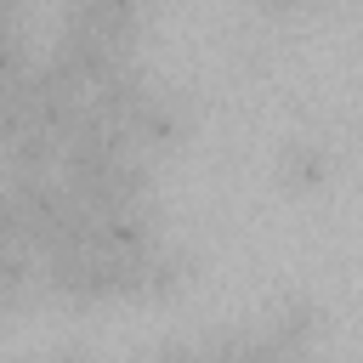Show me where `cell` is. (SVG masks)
I'll return each instance as SVG.
<instances>
[{"mask_svg":"<svg viewBox=\"0 0 363 363\" xmlns=\"http://www.w3.org/2000/svg\"><path fill=\"white\" fill-rule=\"evenodd\" d=\"M125 136H130V153H136V159L159 164V159H170V153L187 147V136H193V108H187L170 85H159V91L130 113Z\"/></svg>","mask_w":363,"mask_h":363,"instance_id":"1","label":"cell"},{"mask_svg":"<svg viewBox=\"0 0 363 363\" xmlns=\"http://www.w3.org/2000/svg\"><path fill=\"white\" fill-rule=\"evenodd\" d=\"M153 11H159V0H62L57 28H74V34H91V40L136 51L147 23H153Z\"/></svg>","mask_w":363,"mask_h":363,"instance_id":"2","label":"cell"},{"mask_svg":"<svg viewBox=\"0 0 363 363\" xmlns=\"http://www.w3.org/2000/svg\"><path fill=\"white\" fill-rule=\"evenodd\" d=\"M261 335H267L272 346L306 357V352L323 346V335H329V312H323V301H312V295H278V301L261 312Z\"/></svg>","mask_w":363,"mask_h":363,"instance_id":"3","label":"cell"},{"mask_svg":"<svg viewBox=\"0 0 363 363\" xmlns=\"http://www.w3.org/2000/svg\"><path fill=\"white\" fill-rule=\"evenodd\" d=\"M272 170H278V187L284 193H323L335 182V147L318 130H295V136L278 142Z\"/></svg>","mask_w":363,"mask_h":363,"instance_id":"4","label":"cell"},{"mask_svg":"<svg viewBox=\"0 0 363 363\" xmlns=\"http://www.w3.org/2000/svg\"><path fill=\"white\" fill-rule=\"evenodd\" d=\"M193 272H199V255H193V250H182V244H159V250L147 255V267H142V289H136V301L164 306V301H176V295L193 284Z\"/></svg>","mask_w":363,"mask_h":363,"instance_id":"5","label":"cell"},{"mask_svg":"<svg viewBox=\"0 0 363 363\" xmlns=\"http://www.w3.org/2000/svg\"><path fill=\"white\" fill-rule=\"evenodd\" d=\"M34 62H28V40H23V23H0V85L11 79H28Z\"/></svg>","mask_w":363,"mask_h":363,"instance_id":"6","label":"cell"},{"mask_svg":"<svg viewBox=\"0 0 363 363\" xmlns=\"http://www.w3.org/2000/svg\"><path fill=\"white\" fill-rule=\"evenodd\" d=\"M130 363H204V352H199V335H164V340L142 346Z\"/></svg>","mask_w":363,"mask_h":363,"instance_id":"7","label":"cell"},{"mask_svg":"<svg viewBox=\"0 0 363 363\" xmlns=\"http://www.w3.org/2000/svg\"><path fill=\"white\" fill-rule=\"evenodd\" d=\"M34 363H108V357L91 352V346H57V352H40Z\"/></svg>","mask_w":363,"mask_h":363,"instance_id":"8","label":"cell"},{"mask_svg":"<svg viewBox=\"0 0 363 363\" xmlns=\"http://www.w3.org/2000/svg\"><path fill=\"white\" fill-rule=\"evenodd\" d=\"M261 11H295V6H312V0H255Z\"/></svg>","mask_w":363,"mask_h":363,"instance_id":"9","label":"cell"}]
</instances>
